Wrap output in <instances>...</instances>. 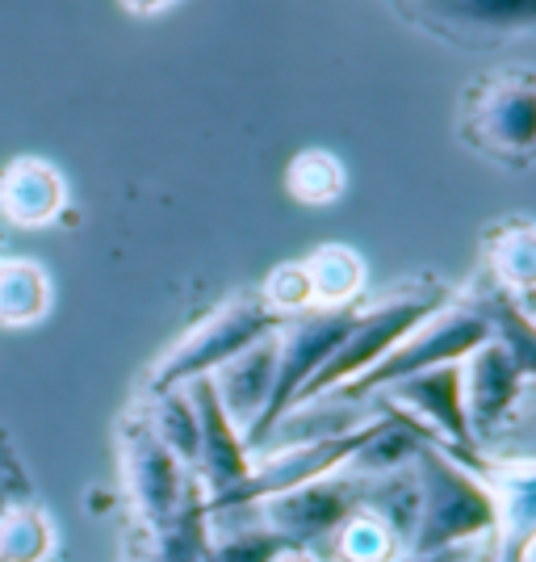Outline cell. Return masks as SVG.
<instances>
[{
	"label": "cell",
	"mask_w": 536,
	"mask_h": 562,
	"mask_svg": "<svg viewBox=\"0 0 536 562\" xmlns=\"http://www.w3.org/2000/svg\"><path fill=\"white\" fill-rule=\"evenodd\" d=\"M285 189L298 206H310V211H323L331 206L340 193H344V165L323 151V147H310V151H298L289 168H285Z\"/></svg>",
	"instance_id": "23"
},
{
	"label": "cell",
	"mask_w": 536,
	"mask_h": 562,
	"mask_svg": "<svg viewBox=\"0 0 536 562\" xmlns=\"http://www.w3.org/2000/svg\"><path fill=\"white\" fill-rule=\"evenodd\" d=\"M323 554L331 562H395L398 554H407V541L395 533V525H386L369 508L356 513L331 533V541L323 546Z\"/></svg>",
	"instance_id": "20"
},
{
	"label": "cell",
	"mask_w": 536,
	"mask_h": 562,
	"mask_svg": "<svg viewBox=\"0 0 536 562\" xmlns=\"http://www.w3.org/2000/svg\"><path fill=\"white\" fill-rule=\"evenodd\" d=\"M269 562H323V554L319 550H306V546H281Z\"/></svg>",
	"instance_id": "26"
},
{
	"label": "cell",
	"mask_w": 536,
	"mask_h": 562,
	"mask_svg": "<svg viewBox=\"0 0 536 562\" xmlns=\"http://www.w3.org/2000/svg\"><path fill=\"white\" fill-rule=\"evenodd\" d=\"M461 139L494 165H536V71H490L461 101Z\"/></svg>",
	"instance_id": "4"
},
{
	"label": "cell",
	"mask_w": 536,
	"mask_h": 562,
	"mask_svg": "<svg viewBox=\"0 0 536 562\" xmlns=\"http://www.w3.org/2000/svg\"><path fill=\"white\" fill-rule=\"evenodd\" d=\"M189 398L197 407V483L206 499H218V495L235 492L248 474H252V449L243 441V428L227 416V407L214 395L210 378H197V382H185Z\"/></svg>",
	"instance_id": "10"
},
{
	"label": "cell",
	"mask_w": 536,
	"mask_h": 562,
	"mask_svg": "<svg viewBox=\"0 0 536 562\" xmlns=\"http://www.w3.org/2000/svg\"><path fill=\"white\" fill-rule=\"evenodd\" d=\"M117 462H122V483H126V495H130V508H135L139 525L147 529V538H151L185 504L197 474L181 467L160 446V437L147 428L142 412H130L117 428Z\"/></svg>",
	"instance_id": "7"
},
{
	"label": "cell",
	"mask_w": 536,
	"mask_h": 562,
	"mask_svg": "<svg viewBox=\"0 0 536 562\" xmlns=\"http://www.w3.org/2000/svg\"><path fill=\"white\" fill-rule=\"evenodd\" d=\"M528 562H536V546H533V550H528Z\"/></svg>",
	"instance_id": "28"
},
{
	"label": "cell",
	"mask_w": 536,
	"mask_h": 562,
	"mask_svg": "<svg viewBox=\"0 0 536 562\" xmlns=\"http://www.w3.org/2000/svg\"><path fill=\"white\" fill-rule=\"evenodd\" d=\"M469 299L482 306L490 324V340H499L508 357L515 361V370L524 382H536V315L524 303H515L512 294L494 290L490 281L478 278V285L469 290Z\"/></svg>",
	"instance_id": "16"
},
{
	"label": "cell",
	"mask_w": 536,
	"mask_h": 562,
	"mask_svg": "<svg viewBox=\"0 0 536 562\" xmlns=\"http://www.w3.org/2000/svg\"><path fill=\"white\" fill-rule=\"evenodd\" d=\"M130 13H156V9H163L168 0H122Z\"/></svg>",
	"instance_id": "27"
},
{
	"label": "cell",
	"mask_w": 536,
	"mask_h": 562,
	"mask_svg": "<svg viewBox=\"0 0 536 562\" xmlns=\"http://www.w3.org/2000/svg\"><path fill=\"white\" fill-rule=\"evenodd\" d=\"M381 420H386V412H377V416L369 412L365 420L344 428V432L315 437V441H294V446H277V449H269V453H260L256 462H252V474H248L235 492L210 499V516L256 508V504L273 499V495L294 492V487H303V483H315V479H327V474L344 470L352 462V453L381 428Z\"/></svg>",
	"instance_id": "6"
},
{
	"label": "cell",
	"mask_w": 536,
	"mask_h": 562,
	"mask_svg": "<svg viewBox=\"0 0 536 562\" xmlns=\"http://www.w3.org/2000/svg\"><path fill=\"white\" fill-rule=\"evenodd\" d=\"M361 474H349V470H335L327 479H315V483H303L294 492H281L273 499H264L256 508H243L252 513L269 529L277 533L285 546H306V550H319L331 541V533L349 520L356 508H361Z\"/></svg>",
	"instance_id": "8"
},
{
	"label": "cell",
	"mask_w": 536,
	"mask_h": 562,
	"mask_svg": "<svg viewBox=\"0 0 536 562\" xmlns=\"http://www.w3.org/2000/svg\"><path fill=\"white\" fill-rule=\"evenodd\" d=\"M482 554V546H461V550H441V554H398L395 562H469Z\"/></svg>",
	"instance_id": "25"
},
{
	"label": "cell",
	"mask_w": 536,
	"mask_h": 562,
	"mask_svg": "<svg viewBox=\"0 0 536 562\" xmlns=\"http://www.w3.org/2000/svg\"><path fill=\"white\" fill-rule=\"evenodd\" d=\"M260 303L277 315L281 324L294 319V315H306L315 311V299H310V278H306L303 260H289V265H277L256 294Z\"/></svg>",
	"instance_id": "24"
},
{
	"label": "cell",
	"mask_w": 536,
	"mask_h": 562,
	"mask_svg": "<svg viewBox=\"0 0 536 562\" xmlns=\"http://www.w3.org/2000/svg\"><path fill=\"white\" fill-rule=\"evenodd\" d=\"M142 420L160 437V446L185 470L197 467V407L189 398V386L172 391H147L142 398Z\"/></svg>",
	"instance_id": "19"
},
{
	"label": "cell",
	"mask_w": 536,
	"mask_h": 562,
	"mask_svg": "<svg viewBox=\"0 0 536 562\" xmlns=\"http://www.w3.org/2000/svg\"><path fill=\"white\" fill-rule=\"evenodd\" d=\"M55 525L34 504H9L0 513V562H50Z\"/></svg>",
	"instance_id": "22"
},
{
	"label": "cell",
	"mask_w": 536,
	"mask_h": 562,
	"mask_svg": "<svg viewBox=\"0 0 536 562\" xmlns=\"http://www.w3.org/2000/svg\"><path fill=\"white\" fill-rule=\"evenodd\" d=\"M277 328L281 319L260 303L256 294H239L231 303L214 306L197 328H189L156 361V370L147 378V391H172V386H185V382H197V378H210L231 357L260 345L264 336H273Z\"/></svg>",
	"instance_id": "5"
},
{
	"label": "cell",
	"mask_w": 536,
	"mask_h": 562,
	"mask_svg": "<svg viewBox=\"0 0 536 562\" xmlns=\"http://www.w3.org/2000/svg\"><path fill=\"white\" fill-rule=\"evenodd\" d=\"M415 9L448 34H466L478 43L536 30V0H415Z\"/></svg>",
	"instance_id": "15"
},
{
	"label": "cell",
	"mask_w": 536,
	"mask_h": 562,
	"mask_svg": "<svg viewBox=\"0 0 536 562\" xmlns=\"http://www.w3.org/2000/svg\"><path fill=\"white\" fill-rule=\"evenodd\" d=\"M490 340V324L482 315V306L474 299H448L444 306H436L427 319H420L415 328L398 340L395 349L377 361L374 370L349 382L344 391L327 398H340V403H361V398H374L381 391H390L407 378H420L427 370H441V366H457L466 361L474 349H482Z\"/></svg>",
	"instance_id": "2"
},
{
	"label": "cell",
	"mask_w": 536,
	"mask_h": 562,
	"mask_svg": "<svg viewBox=\"0 0 536 562\" xmlns=\"http://www.w3.org/2000/svg\"><path fill=\"white\" fill-rule=\"evenodd\" d=\"M444 303H448V290H441V285H411V290H398V294H390V299H381V303H374V306H356L349 331L340 336V345L327 357L323 370L315 374V382L298 395L294 412H298V407H310L315 398H327V395H335V391H344V386L356 382L365 370H374L377 361L395 349L407 331L415 328L420 319H427V315Z\"/></svg>",
	"instance_id": "3"
},
{
	"label": "cell",
	"mask_w": 536,
	"mask_h": 562,
	"mask_svg": "<svg viewBox=\"0 0 536 562\" xmlns=\"http://www.w3.org/2000/svg\"><path fill=\"white\" fill-rule=\"evenodd\" d=\"M411 470L420 487V513H415V533L407 554L487 546L494 529V499L482 474L436 441L420 446V453L411 458Z\"/></svg>",
	"instance_id": "1"
},
{
	"label": "cell",
	"mask_w": 536,
	"mask_h": 562,
	"mask_svg": "<svg viewBox=\"0 0 536 562\" xmlns=\"http://www.w3.org/2000/svg\"><path fill=\"white\" fill-rule=\"evenodd\" d=\"M482 281L512 294L515 303L536 294V223L503 218L482 235Z\"/></svg>",
	"instance_id": "14"
},
{
	"label": "cell",
	"mask_w": 536,
	"mask_h": 562,
	"mask_svg": "<svg viewBox=\"0 0 536 562\" xmlns=\"http://www.w3.org/2000/svg\"><path fill=\"white\" fill-rule=\"evenodd\" d=\"M478 458L490 467H536V382H524L512 416L478 446Z\"/></svg>",
	"instance_id": "21"
},
{
	"label": "cell",
	"mask_w": 536,
	"mask_h": 562,
	"mask_svg": "<svg viewBox=\"0 0 536 562\" xmlns=\"http://www.w3.org/2000/svg\"><path fill=\"white\" fill-rule=\"evenodd\" d=\"M374 398H386L402 407L415 424H423L436 446H444L453 458H461L466 467H478V446H474V432H469L466 416V395H461V361L457 366H441V370H427L420 378H407L390 391H381Z\"/></svg>",
	"instance_id": "9"
},
{
	"label": "cell",
	"mask_w": 536,
	"mask_h": 562,
	"mask_svg": "<svg viewBox=\"0 0 536 562\" xmlns=\"http://www.w3.org/2000/svg\"><path fill=\"white\" fill-rule=\"evenodd\" d=\"M310 278V299L319 311H349L365 290V260L349 244H323L303 260Z\"/></svg>",
	"instance_id": "18"
},
{
	"label": "cell",
	"mask_w": 536,
	"mask_h": 562,
	"mask_svg": "<svg viewBox=\"0 0 536 562\" xmlns=\"http://www.w3.org/2000/svg\"><path fill=\"white\" fill-rule=\"evenodd\" d=\"M273 370H277V331L264 336L252 349H243L239 357H231L223 370L210 374L214 395H218V403L227 407V416H231L243 432L260 420V412H264V403H269Z\"/></svg>",
	"instance_id": "13"
},
{
	"label": "cell",
	"mask_w": 536,
	"mask_h": 562,
	"mask_svg": "<svg viewBox=\"0 0 536 562\" xmlns=\"http://www.w3.org/2000/svg\"><path fill=\"white\" fill-rule=\"evenodd\" d=\"M55 285L38 260H0V328H34L50 315Z\"/></svg>",
	"instance_id": "17"
},
{
	"label": "cell",
	"mask_w": 536,
	"mask_h": 562,
	"mask_svg": "<svg viewBox=\"0 0 536 562\" xmlns=\"http://www.w3.org/2000/svg\"><path fill=\"white\" fill-rule=\"evenodd\" d=\"M64 211H68V181L50 160L18 156L0 168V214L13 227L38 232L50 227Z\"/></svg>",
	"instance_id": "12"
},
{
	"label": "cell",
	"mask_w": 536,
	"mask_h": 562,
	"mask_svg": "<svg viewBox=\"0 0 536 562\" xmlns=\"http://www.w3.org/2000/svg\"><path fill=\"white\" fill-rule=\"evenodd\" d=\"M520 391H524V378L499 340H487L482 349H474L461 361V395H466L474 446H482L490 432L512 416Z\"/></svg>",
	"instance_id": "11"
}]
</instances>
